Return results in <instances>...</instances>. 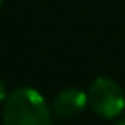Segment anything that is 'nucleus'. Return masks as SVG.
I'll use <instances>...</instances> for the list:
<instances>
[{"instance_id":"nucleus-1","label":"nucleus","mask_w":125,"mask_h":125,"mask_svg":"<svg viewBox=\"0 0 125 125\" xmlns=\"http://www.w3.org/2000/svg\"><path fill=\"white\" fill-rule=\"evenodd\" d=\"M2 120L4 125H50L52 108L34 87H17L4 101Z\"/></svg>"},{"instance_id":"nucleus-2","label":"nucleus","mask_w":125,"mask_h":125,"mask_svg":"<svg viewBox=\"0 0 125 125\" xmlns=\"http://www.w3.org/2000/svg\"><path fill=\"white\" fill-rule=\"evenodd\" d=\"M89 108L103 120H115L125 111V91L111 77H98L87 89Z\"/></svg>"},{"instance_id":"nucleus-3","label":"nucleus","mask_w":125,"mask_h":125,"mask_svg":"<svg viewBox=\"0 0 125 125\" xmlns=\"http://www.w3.org/2000/svg\"><path fill=\"white\" fill-rule=\"evenodd\" d=\"M87 106V93L79 87H65L53 99V113L60 118H74Z\"/></svg>"},{"instance_id":"nucleus-4","label":"nucleus","mask_w":125,"mask_h":125,"mask_svg":"<svg viewBox=\"0 0 125 125\" xmlns=\"http://www.w3.org/2000/svg\"><path fill=\"white\" fill-rule=\"evenodd\" d=\"M7 96H9V89H7V84H5V81L0 77V103H4L5 99H7Z\"/></svg>"},{"instance_id":"nucleus-5","label":"nucleus","mask_w":125,"mask_h":125,"mask_svg":"<svg viewBox=\"0 0 125 125\" xmlns=\"http://www.w3.org/2000/svg\"><path fill=\"white\" fill-rule=\"evenodd\" d=\"M115 125H125V118H120V120H118Z\"/></svg>"},{"instance_id":"nucleus-6","label":"nucleus","mask_w":125,"mask_h":125,"mask_svg":"<svg viewBox=\"0 0 125 125\" xmlns=\"http://www.w3.org/2000/svg\"><path fill=\"white\" fill-rule=\"evenodd\" d=\"M0 7H2V0H0Z\"/></svg>"}]
</instances>
